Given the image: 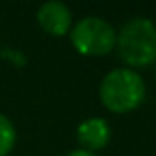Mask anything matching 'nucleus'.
Instances as JSON below:
<instances>
[{"label": "nucleus", "instance_id": "nucleus-1", "mask_svg": "<svg viewBox=\"0 0 156 156\" xmlns=\"http://www.w3.org/2000/svg\"><path fill=\"white\" fill-rule=\"evenodd\" d=\"M99 99L110 112H130L143 103L145 83L141 75L130 68H114L103 77L99 85Z\"/></svg>", "mask_w": 156, "mask_h": 156}, {"label": "nucleus", "instance_id": "nucleus-2", "mask_svg": "<svg viewBox=\"0 0 156 156\" xmlns=\"http://www.w3.org/2000/svg\"><path fill=\"white\" fill-rule=\"evenodd\" d=\"M116 48L125 64L145 68L156 61V26L149 19L129 20L118 35Z\"/></svg>", "mask_w": 156, "mask_h": 156}, {"label": "nucleus", "instance_id": "nucleus-3", "mask_svg": "<svg viewBox=\"0 0 156 156\" xmlns=\"http://www.w3.org/2000/svg\"><path fill=\"white\" fill-rule=\"evenodd\" d=\"M73 48L88 57H101L116 48L118 33L110 22L99 17H85L70 30Z\"/></svg>", "mask_w": 156, "mask_h": 156}, {"label": "nucleus", "instance_id": "nucleus-4", "mask_svg": "<svg viewBox=\"0 0 156 156\" xmlns=\"http://www.w3.org/2000/svg\"><path fill=\"white\" fill-rule=\"evenodd\" d=\"M37 22L46 33L61 37L72 30V13L62 2H46L37 11Z\"/></svg>", "mask_w": 156, "mask_h": 156}, {"label": "nucleus", "instance_id": "nucleus-5", "mask_svg": "<svg viewBox=\"0 0 156 156\" xmlns=\"http://www.w3.org/2000/svg\"><path fill=\"white\" fill-rule=\"evenodd\" d=\"M110 140V127L101 118H88L77 127V141L85 151H99Z\"/></svg>", "mask_w": 156, "mask_h": 156}, {"label": "nucleus", "instance_id": "nucleus-6", "mask_svg": "<svg viewBox=\"0 0 156 156\" xmlns=\"http://www.w3.org/2000/svg\"><path fill=\"white\" fill-rule=\"evenodd\" d=\"M17 141V130L9 118L0 114V156H8Z\"/></svg>", "mask_w": 156, "mask_h": 156}, {"label": "nucleus", "instance_id": "nucleus-7", "mask_svg": "<svg viewBox=\"0 0 156 156\" xmlns=\"http://www.w3.org/2000/svg\"><path fill=\"white\" fill-rule=\"evenodd\" d=\"M66 156H96V154L90 152V151H85V149H77V151H72V152L66 154Z\"/></svg>", "mask_w": 156, "mask_h": 156}]
</instances>
